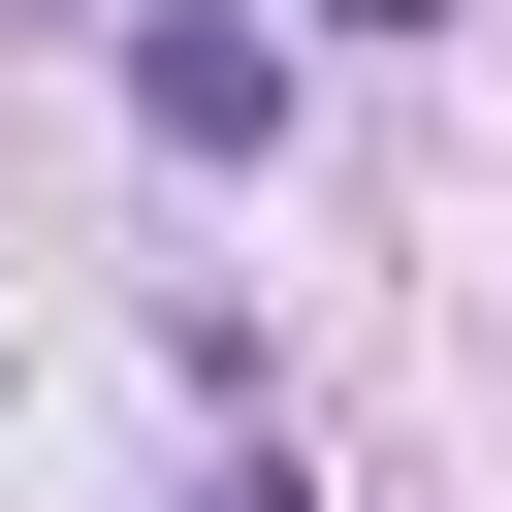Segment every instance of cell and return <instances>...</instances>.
<instances>
[{
  "label": "cell",
  "mask_w": 512,
  "mask_h": 512,
  "mask_svg": "<svg viewBox=\"0 0 512 512\" xmlns=\"http://www.w3.org/2000/svg\"><path fill=\"white\" fill-rule=\"evenodd\" d=\"M128 128H160V160H256V128H288V32H256V0H128Z\"/></svg>",
  "instance_id": "obj_1"
},
{
  "label": "cell",
  "mask_w": 512,
  "mask_h": 512,
  "mask_svg": "<svg viewBox=\"0 0 512 512\" xmlns=\"http://www.w3.org/2000/svg\"><path fill=\"white\" fill-rule=\"evenodd\" d=\"M224 512H288V480H224Z\"/></svg>",
  "instance_id": "obj_2"
}]
</instances>
